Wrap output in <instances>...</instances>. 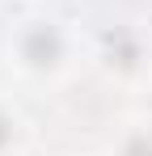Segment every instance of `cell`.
Instances as JSON below:
<instances>
[{
  "instance_id": "6da1fadb",
  "label": "cell",
  "mask_w": 152,
  "mask_h": 156,
  "mask_svg": "<svg viewBox=\"0 0 152 156\" xmlns=\"http://www.w3.org/2000/svg\"><path fill=\"white\" fill-rule=\"evenodd\" d=\"M25 59L38 63V68H51V63L59 59V34L47 30V26L30 30V38H25Z\"/></svg>"
},
{
  "instance_id": "7a4b0ae2",
  "label": "cell",
  "mask_w": 152,
  "mask_h": 156,
  "mask_svg": "<svg viewBox=\"0 0 152 156\" xmlns=\"http://www.w3.org/2000/svg\"><path fill=\"white\" fill-rule=\"evenodd\" d=\"M127 156H152V139H144V135L131 139V144H127Z\"/></svg>"
},
{
  "instance_id": "3957f363",
  "label": "cell",
  "mask_w": 152,
  "mask_h": 156,
  "mask_svg": "<svg viewBox=\"0 0 152 156\" xmlns=\"http://www.w3.org/2000/svg\"><path fill=\"white\" fill-rule=\"evenodd\" d=\"M4 144H9V118L0 114V148H4Z\"/></svg>"
}]
</instances>
